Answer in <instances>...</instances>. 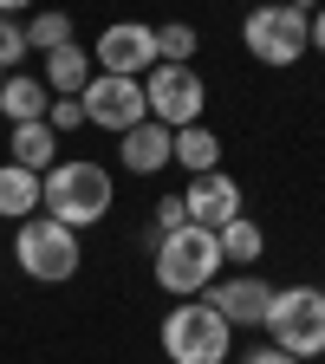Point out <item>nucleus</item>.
<instances>
[{"instance_id":"15","label":"nucleus","mask_w":325,"mask_h":364,"mask_svg":"<svg viewBox=\"0 0 325 364\" xmlns=\"http://www.w3.org/2000/svg\"><path fill=\"white\" fill-rule=\"evenodd\" d=\"M39 78H46L53 98H78V91L91 85V53H85L78 39L59 46V53H39Z\"/></svg>"},{"instance_id":"9","label":"nucleus","mask_w":325,"mask_h":364,"mask_svg":"<svg viewBox=\"0 0 325 364\" xmlns=\"http://www.w3.org/2000/svg\"><path fill=\"white\" fill-rule=\"evenodd\" d=\"M91 65L98 72H117V78H144L156 65V26L150 20H111L91 46Z\"/></svg>"},{"instance_id":"22","label":"nucleus","mask_w":325,"mask_h":364,"mask_svg":"<svg viewBox=\"0 0 325 364\" xmlns=\"http://www.w3.org/2000/svg\"><path fill=\"white\" fill-rule=\"evenodd\" d=\"M46 124H53V136H65V130L85 124V105L78 98H53V105H46Z\"/></svg>"},{"instance_id":"10","label":"nucleus","mask_w":325,"mask_h":364,"mask_svg":"<svg viewBox=\"0 0 325 364\" xmlns=\"http://www.w3.org/2000/svg\"><path fill=\"white\" fill-rule=\"evenodd\" d=\"M202 299H208V306H215V312H221V318H228L235 332H241V326L254 332V326H267L273 287L260 280V273H221V280H215V287H208Z\"/></svg>"},{"instance_id":"27","label":"nucleus","mask_w":325,"mask_h":364,"mask_svg":"<svg viewBox=\"0 0 325 364\" xmlns=\"http://www.w3.org/2000/svg\"><path fill=\"white\" fill-rule=\"evenodd\" d=\"M287 7H299V14H312V7H319V0H287Z\"/></svg>"},{"instance_id":"3","label":"nucleus","mask_w":325,"mask_h":364,"mask_svg":"<svg viewBox=\"0 0 325 364\" xmlns=\"http://www.w3.org/2000/svg\"><path fill=\"white\" fill-rule=\"evenodd\" d=\"M221 241L215 228H176V235L156 241V287L169 299H202L215 280H221Z\"/></svg>"},{"instance_id":"7","label":"nucleus","mask_w":325,"mask_h":364,"mask_svg":"<svg viewBox=\"0 0 325 364\" xmlns=\"http://www.w3.org/2000/svg\"><path fill=\"white\" fill-rule=\"evenodd\" d=\"M144 105H150V117L156 124H169V130H182V124H202V105H208V85H202V72L196 65H150L144 72Z\"/></svg>"},{"instance_id":"19","label":"nucleus","mask_w":325,"mask_h":364,"mask_svg":"<svg viewBox=\"0 0 325 364\" xmlns=\"http://www.w3.org/2000/svg\"><path fill=\"white\" fill-rule=\"evenodd\" d=\"M20 26H26V53H59V46H72V14L65 7H33Z\"/></svg>"},{"instance_id":"1","label":"nucleus","mask_w":325,"mask_h":364,"mask_svg":"<svg viewBox=\"0 0 325 364\" xmlns=\"http://www.w3.org/2000/svg\"><path fill=\"white\" fill-rule=\"evenodd\" d=\"M111 208H117V182H111L105 163H91V156H59L53 169L39 176V215L65 221L72 235L98 228Z\"/></svg>"},{"instance_id":"16","label":"nucleus","mask_w":325,"mask_h":364,"mask_svg":"<svg viewBox=\"0 0 325 364\" xmlns=\"http://www.w3.org/2000/svg\"><path fill=\"white\" fill-rule=\"evenodd\" d=\"M7 163H20V169H33V176H46L59 163V136H53V124H14L7 130Z\"/></svg>"},{"instance_id":"24","label":"nucleus","mask_w":325,"mask_h":364,"mask_svg":"<svg viewBox=\"0 0 325 364\" xmlns=\"http://www.w3.org/2000/svg\"><path fill=\"white\" fill-rule=\"evenodd\" d=\"M241 364H299V358H293V351H280V345H254Z\"/></svg>"},{"instance_id":"18","label":"nucleus","mask_w":325,"mask_h":364,"mask_svg":"<svg viewBox=\"0 0 325 364\" xmlns=\"http://www.w3.org/2000/svg\"><path fill=\"white\" fill-rule=\"evenodd\" d=\"M39 215V176L20 163H0V221H26Z\"/></svg>"},{"instance_id":"12","label":"nucleus","mask_w":325,"mask_h":364,"mask_svg":"<svg viewBox=\"0 0 325 364\" xmlns=\"http://www.w3.org/2000/svg\"><path fill=\"white\" fill-rule=\"evenodd\" d=\"M117 156H124L130 176H163V169H169V124H156V117L130 124V130L117 136Z\"/></svg>"},{"instance_id":"28","label":"nucleus","mask_w":325,"mask_h":364,"mask_svg":"<svg viewBox=\"0 0 325 364\" xmlns=\"http://www.w3.org/2000/svg\"><path fill=\"white\" fill-rule=\"evenodd\" d=\"M0 78H7V72H0Z\"/></svg>"},{"instance_id":"17","label":"nucleus","mask_w":325,"mask_h":364,"mask_svg":"<svg viewBox=\"0 0 325 364\" xmlns=\"http://www.w3.org/2000/svg\"><path fill=\"white\" fill-rule=\"evenodd\" d=\"M215 241H221V260H235L241 273H254V260L267 254V228H260L254 215H235V221L215 228Z\"/></svg>"},{"instance_id":"2","label":"nucleus","mask_w":325,"mask_h":364,"mask_svg":"<svg viewBox=\"0 0 325 364\" xmlns=\"http://www.w3.org/2000/svg\"><path fill=\"white\" fill-rule=\"evenodd\" d=\"M156 345L169 364H228L235 351V326L208 306V299H176L156 326Z\"/></svg>"},{"instance_id":"5","label":"nucleus","mask_w":325,"mask_h":364,"mask_svg":"<svg viewBox=\"0 0 325 364\" xmlns=\"http://www.w3.org/2000/svg\"><path fill=\"white\" fill-rule=\"evenodd\" d=\"M14 260H20V273L26 280H39V287H65L72 273H78V235L65 221H53V215H26L20 228H14Z\"/></svg>"},{"instance_id":"6","label":"nucleus","mask_w":325,"mask_h":364,"mask_svg":"<svg viewBox=\"0 0 325 364\" xmlns=\"http://www.w3.org/2000/svg\"><path fill=\"white\" fill-rule=\"evenodd\" d=\"M241 46L267 65V72H287L312 53V39H306V14L287 7V0H260V7H247L241 20Z\"/></svg>"},{"instance_id":"4","label":"nucleus","mask_w":325,"mask_h":364,"mask_svg":"<svg viewBox=\"0 0 325 364\" xmlns=\"http://www.w3.org/2000/svg\"><path fill=\"white\" fill-rule=\"evenodd\" d=\"M260 332H267V345L293 351L299 364L325 358V287H273Z\"/></svg>"},{"instance_id":"11","label":"nucleus","mask_w":325,"mask_h":364,"mask_svg":"<svg viewBox=\"0 0 325 364\" xmlns=\"http://www.w3.org/2000/svg\"><path fill=\"white\" fill-rule=\"evenodd\" d=\"M182 215H189V228H221L247 215L241 208V182L228 169H208V176H189V189H182Z\"/></svg>"},{"instance_id":"20","label":"nucleus","mask_w":325,"mask_h":364,"mask_svg":"<svg viewBox=\"0 0 325 364\" xmlns=\"http://www.w3.org/2000/svg\"><path fill=\"white\" fill-rule=\"evenodd\" d=\"M196 53H202L196 20H163V26H156V59H163V65H196Z\"/></svg>"},{"instance_id":"13","label":"nucleus","mask_w":325,"mask_h":364,"mask_svg":"<svg viewBox=\"0 0 325 364\" xmlns=\"http://www.w3.org/2000/svg\"><path fill=\"white\" fill-rule=\"evenodd\" d=\"M46 105H53V91H46L39 72H7L0 78V117L7 124H39Z\"/></svg>"},{"instance_id":"8","label":"nucleus","mask_w":325,"mask_h":364,"mask_svg":"<svg viewBox=\"0 0 325 364\" xmlns=\"http://www.w3.org/2000/svg\"><path fill=\"white\" fill-rule=\"evenodd\" d=\"M85 105V124H98L111 136H124L130 124H144L150 105H144V78H117V72H91V85L78 91Z\"/></svg>"},{"instance_id":"26","label":"nucleus","mask_w":325,"mask_h":364,"mask_svg":"<svg viewBox=\"0 0 325 364\" xmlns=\"http://www.w3.org/2000/svg\"><path fill=\"white\" fill-rule=\"evenodd\" d=\"M39 7V0H0V14H7V20H20V14H33Z\"/></svg>"},{"instance_id":"14","label":"nucleus","mask_w":325,"mask_h":364,"mask_svg":"<svg viewBox=\"0 0 325 364\" xmlns=\"http://www.w3.org/2000/svg\"><path fill=\"white\" fill-rule=\"evenodd\" d=\"M169 163H176L182 176H208V169H221V136H215L208 124H182V130H169Z\"/></svg>"},{"instance_id":"25","label":"nucleus","mask_w":325,"mask_h":364,"mask_svg":"<svg viewBox=\"0 0 325 364\" xmlns=\"http://www.w3.org/2000/svg\"><path fill=\"white\" fill-rule=\"evenodd\" d=\"M306 39H312V53H325V0L306 14Z\"/></svg>"},{"instance_id":"23","label":"nucleus","mask_w":325,"mask_h":364,"mask_svg":"<svg viewBox=\"0 0 325 364\" xmlns=\"http://www.w3.org/2000/svg\"><path fill=\"white\" fill-rule=\"evenodd\" d=\"M176 228H189V215H182V196H163V202H156V241L176 235Z\"/></svg>"},{"instance_id":"21","label":"nucleus","mask_w":325,"mask_h":364,"mask_svg":"<svg viewBox=\"0 0 325 364\" xmlns=\"http://www.w3.org/2000/svg\"><path fill=\"white\" fill-rule=\"evenodd\" d=\"M20 59H26V26L0 14V72H20Z\"/></svg>"}]
</instances>
